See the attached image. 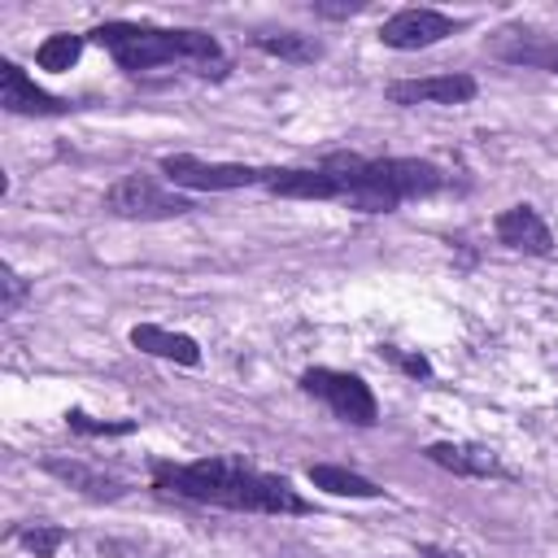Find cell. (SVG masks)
I'll use <instances>...</instances> for the list:
<instances>
[{
    "mask_svg": "<svg viewBox=\"0 0 558 558\" xmlns=\"http://www.w3.org/2000/svg\"><path fill=\"white\" fill-rule=\"evenodd\" d=\"M153 484L161 493H174L201 506H227V510H253V514H305L310 510V501L283 475L253 471L244 458L153 462Z\"/></svg>",
    "mask_w": 558,
    "mask_h": 558,
    "instance_id": "1",
    "label": "cell"
},
{
    "mask_svg": "<svg viewBox=\"0 0 558 558\" xmlns=\"http://www.w3.org/2000/svg\"><path fill=\"white\" fill-rule=\"evenodd\" d=\"M323 170L336 179L340 201H349L366 214H388L405 196H427V192L445 187V170H436L432 161H414V157L366 161L357 153H331V157H323Z\"/></svg>",
    "mask_w": 558,
    "mask_h": 558,
    "instance_id": "2",
    "label": "cell"
},
{
    "mask_svg": "<svg viewBox=\"0 0 558 558\" xmlns=\"http://www.w3.org/2000/svg\"><path fill=\"white\" fill-rule=\"evenodd\" d=\"M92 39L100 48L113 52V61L131 74L153 70V65H170V61H187V65H222V48L209 31H166V26H140V22H105L92 31Z\"/></svg>",
    "mask_w": 558,
    "mask_h": 558,
    "instance_id": "3",
    "label": "cell"
},
{
    "mask_svg": "<svg viewBox=\"0 0 558 558\" xmlns=\"http://www.w3.org/2000/svg\"><path fill=\"white\" fill-rule=\"evenodd\" d=\"M301 388H305V392H314V397H323V401L336 410V418H344V423L371 427V423L379 418L375 392L366 388V379H362V375L327 371V366H310V371L301 375Z\"/></svg>",
    "mask_w": 558,
    "mask_h": 558,
    "instance_id": "4",
    "label": "cell"
},
{
    "mask_svg": "<svg viewBox=\"0 0 558 558\" xmlns=\"http://www.w3.org/2000/svg\"><path fill=\"white\" fill-rule=\"evenodd\" d=\"M161 174L174 187H192V192H235V187H253L266 183V170L257 166H240V161H201L187 153L161 157Z\"/></svg>",
    "mask_w": 558,
    "mask_h": 558,
    "instance_id": "5",
    "label": "cell"
},
{
    "mask_svg": "<svg viewBox=\"0 0 558 558\" xmlns=\"http://www.w3.org/2000/svg\"><path fill=\"white\" fill-rule=\"evenodd\" d=\"M105 209L113 218H179L192 209L187 196H170L157 179L148 174H122L109 192H105Z\"/></svg>",
    "mask_w": 558,
    "mask_h": 558,
    "instance_id": "6",
    "label": "cell"
},
{
    "mask_svg": "<svg viewBox=\"0 0 558 558\" xmlns=\"http://www.w3.org/2000/svg\"><path fill=\"white\" fill-rule=\"evenodd\" d=\"M445 35H453V17L436 13V9H401L392 13L384 26H379V39L388 48H401V52H414V48H432L440 44Z\"/></svg>",
    "mask_w": 558,
    "mask_h": 558,
    "instance_id": "7",
    "label": "cell"
},
{
    "mask_svg": "<svg viewBox=\"0 0 558 558\" xmlns=\"http://www.w3.org/2000/svg\"><path fill=\"white\" fill-rule=\"evenodd\" d=\"M480 92L471 74H427V78H397L388 83L392 105H466Z\"/></svg>",
    "mask_w": 558,
    "mask_h": 558,
    "instance_id": "8",
    "label": "cell"
},
{
    "mask_svg": "<svg viewBox=\"0 0 558 558\" xmlns=\"http://www.w3.org/2000/svg\"><path fill=\"white\" fill-rule=\"evenodd\" d=\"M497 240L506 248H519V253H532V257H545L554 248V235L545 227V218L532 209V205H510L497 214Z\"/></svg>",
    "mask_w": 558,
    "mask_h": 558,
    "instance_id": "9",
    "label": "cell"
},
{
    "mask_svg": "<svg viewBox=\"0 0 558 558\" xmlns=\"http://www.w3.org/2000/svg\"><path fill=\"white\" fill-rule=\"evenodd\" d=\"M0 105L9 113H61L65 109V100L35 87V78L17 61H0Z\"/></svg>",
    "mask_w": 558,
    "mask_h": 558,
    "instance_id": "10",
    "label": "cell"
},
{
    "mask_svg": "<svg viewBox=\"0 0 558 558\" xmlns=\"http://www.w3.org/2000/svg\"><path fill=\"white\" fill-rule=\"evenodd\" d=\"M493 52L510 65H527V70H549L558 74V39L554 35H536V31H506L501 39H493Z\"/></svg>",
    "mask_w": 558,
    "mask_h": 558,
    "instance_id": "11",
    "label": "cell"
},
{
    "mask_svg": "<svg viewBox=\"0 0 558 558\" xmlns=\"http://www.w3.org/2000/svg\"><path fill=\"white\" fill-rule=\"evenodd\" d=\"M266 192L275 196H296V201H331L340 196L336 179L323 166H301V170H266Z\"/></svg>",
    "mask_w": 558,
    "mask_h": 558,
    "instance_id": "12",
    "label": "cell"
},
{
    "mask_svg": "<svg viewBox=\"0 0 558 558\" xmlns=\"http://www.w3.org/2000/svg\"><path fill=\"white\" fill-rule=\"evenodd\" d=\"M131 344L153 353V357H170L179 366H196L201 362V344L183 331H170V327H157V323H135L131 327Z\"/></svg>",
    "mask_w": 558,
    "mask_h": 558,
    "instance_id": "13",
    "label": "cell"
},
{
    "mask_svg": "<svg viewBox=\"0 0 558 558\" xmlns=\"http://www.w3.org/2000/svg\"><path fill=\"white\" fill-rule=\"evenodd\" d=\"M310 484L314 488H323V493H331V497H362V501H371V497H379V484L375 480H366V475H357V471H349V466H331V462H310Z\"/></svg>",
    "mask_w": 558,
    "mask_h": 558,
    "instance_id": "14",
    "label": "cell"
},
{
    "mask_svg": "<svg viewBox=\"0 0 558 558\" xmlns=\"http://www.w3.org/2000/svg\"><path fill=\"white\" fill-rule=\"evenodd\" d=\"M427 458H432L436 466H449V471H458V475H497V471H501V466H497V458H493L488 449L449 445V440H436V445H427Z\"/></svg>",
    "mask_w": 558,
    "mask_h": 558,
    "instance_id": "15",
    "label": "cell"
},
{
    "mask_svg": "<svg viewBox=\"0 0 558 558\" xmlns=\"http://www.w3.org/2000/svg\"><path fill=\"white\" fill-rule=\"evenodd\" d=\"M52 475H61L70 488H83L87 497H118L122 493V484L118 480H109V475H100V471H92V466H83V462H65V458H48L44 462Z\"/></svg>",
    "mask_w": 558,
    "mask_h": 558,
    "instance_id": "16",
    "label": "cell"
},
{
    "mask_svg": "<svg viewBox=\"0 0 558 558\" xmlns=\"http://www.w3.org/2000/svg\"><path fill=\"white\" fill-rule=\"evenodd\" d=\"M83 57V35H48L39 48H35V65L39 70H52V74H65L74 61Z\"/></svg>",
    "mask_w": 558,
    "mask_h": 558,
    "instance_id": "17",
    "label": "cell"
},
{
    "mask_svg": "<svg viewBox=\"0 0 558 558\" xmlns=\"http://www.w3.org/2000/svg\"><path fill=\"white\" fill-rule=\"evenodd\" d=\"M257 48L279 57V61H314L323 48L310 39V35H292V31H279V35H257Z\"/></svg>",
    "mask_w": 558,
    "mask_h": 558,
    "instance_id": "18",
    "label": "cell"
},
{
    "mask_svg": "<svg viewBox=\"0 0 558 558\" xmlns=\"http://www.w3.org/2000/svg\"><path fill=\"white\" fill-rule=\"evenodd\" d=\"M65 527H57V523H26V527H17V541L35 554V558H52L61 545H65Z\"/></svg>",
    "mask_w": 558,
    "mask_h": 558,
    "instance_id": "19",
    "label": "cell"
},
{
    "mask_svg": "<svg viewBox=\"0 0 558 558\" xmlns=\"http://www.w3.org/2000/svg\"><path fill=\"white\" fill-rule=\"evenodd\" d=\"M65 423H70L74 432H83V436H126V432H135V423H131V418L109 423V418H92V414H83V410H70V414H65Z\"/></svg>",
    "mask_w": 558,
    "mask_h": 558,
    "instance_id": "20",
    "label": "cell"
},
{
    "mask_svg": "<svg viewBox=\"0 0 558 558\" xmlns=\"http://www.w3.org/2000/svg\"><path fill=\"white\" fill-rule=\"evenodd\" d=\"M0 288H4V301H0V310H4V314H13V310L26 301V292H31V283H26L13 266H0Z\"/></svg>",
    "mask_w": 558,
    "mask_h": 558,
    "instance_id": "21",
    "label": "cell"
},
{
    "mask_svg": "<svg viewBox=\"0 0 558 558\" xmlns=\"http://www.w3.org/2000/svg\"><path fill=\"white\" fill-rule=\"evenodd\" d=\"M310 9H314L318 17H353V13L366 9V0H314Z\"/></svg>",
    "mask_w": 558,
    "mask_h": 558,
    "instance_id": "22",
    "label": "cell"
},
{
    "mask_svg": "<svg viewBox=\"0 0 558 558\" xmlns=\"http://www.w3.org/2000/svg\"><path fill=\"white\" fill-rule=\"evenodd\" d=\"M397 362L410 371V375H432V366H427V357H410V353H397Z\"/></svg>",
    "mask_w": 558,
    "mask_h": 558,
    "instance_id": "23",
    "label": "cell"
},
{
    "mask_svg": "<svg viewBox=\"0 0 558 558\" xmlns=\"http://www.w3.org/2000/svg\"><path fill=\"white\" fill-rule=\"evenodd\" d=\"M418 558H462L453 549H440V545H418Z\"/></svg>",
    "mask_w": 558,
    "mask_h": 558,
    "instance_id": "24",
    "label": "cell"
}]
</instances>
